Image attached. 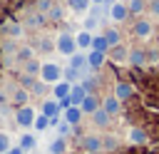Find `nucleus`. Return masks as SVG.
<instances>
[{
  "instance_id": "nucleus-1",
  "label": "nucleus",
  "mask_w": 159,
  "mask_h": 154,
  "mask_svg": "<svg viewBox=\"0 0 159 154\" xmlns=\"http://www.w3.org/2000/svg\"><path fill=\"white\" fill-rule=\"evenodd\" d=\"M2 87H5V92H7V99H10V104H12V107L30 104V97H32V94H30V89H25V87H22L17 79H15V82H12V79H10V82H5Z\"/></svg>"
},
{
  "instance_id": "nucleus-2",
  "label": "nucleus",
  "mask_w": 159,
  "mask_h": 154,
  "mask_svg": "<svg viewBox=\"0 0 159 154\" xmlns=\"http://www.w3.org/2000/svg\"><path fill=\"white\" fill-rule=\"evenodd\" d=\"M55 50L62 55V57H72L75 52H77V40H75V35L72 32H60L57 37H55Z\"/></svg>"
},
{
  "instance_id": "nucleus-3",
  "label": "nucleus",
  "mask_w": 159,
  "mask_h": 154,
  "mask_svg": "<svg viewBox=\"0 0 159 154\" xmlns=\"http://www.w3.org/2000/svg\"><path fill=\"white\" fill-rule=\"evenodd\" d=\"M62 72H65L62 65H57V62H52V60H45L42 67H40V79L47 82V84H55V82L62 79Z\"/></svg>"
},
{
  "instance_id": "nucleus-4",
  "label": "nucleus",
  "mask_w": 159,
  "mask_h": 154,
  "mask_svg": "<svg viewBox=\"0 0 159 154\" xmlns=\"http://www.w3.org/2000/svg\"><path fill=\"white\" fill-rule=\"evenodd\" d=\"M35 117H37V112H35V107H32V104L15 107V124H17V127L30 129V127H32V122H35Z\"/></svg>"
},
{
  "instance_id": "nucleus-5",
  "label": "nucleus",
  "mask_w": 159,
  "mask_h": 154,
  "mask_svg": "<svg viewBox=\"0 0 159 154\" xmlns=\"http://www.w3.org/2000/svg\"><path fill=\"white\" fill-rule=\"evenodd\" d=\"M30 45H32V50H35V55L40 52V55H50L52 50H55V37H50V35H32V40H30Z\"/></svg>"
},
{
  "instance_id": "nucleus-6",
  "label": "nucleus",
  "mask_w": 159,
  "mask_h": 154,
  "mask_svg": "<svg viewBox=\"0 0 159 154\" xmlns=\"http://www.w3.org/2000/svg\"><path fill=\"white\" fill-rule=\"evenodd\" d=\"M77 149H80L82 154H84V152H102V137H99V134H84V137H80Z\"/></svg>"
},
{
  "instance_id": "nucleus-7",
  "label": "nucleus",
  "mask_w": 159,
  "mask_h": 154,
  "mask_svg": "<svg viewBox=\"0 0 159 154\" xmlns=\"http://www.w3.org/2000/svg\"><path fill=\"white\" fill-rule=\"evenodd\" d=\"M104 65H107V52L87 50V67H89V72H99Z\"/></svg>"
},
{
  "instance_id": "nucleus-8",
  "label": "nucleus",
  "mask_w": 159,
  "mask_h": 154,
  "mask_svg": "<svg viewBox=\"0 0 159 154\" xmlns=\"http://www.w3.org/2000/svg\"><path fill=\"white\" fill-rule=\"evenodd\" d=\"M40 114H45V117H60L62 114V107H60V102L55 99V97H45L42 102H40Z\"/></svg>"
},
{
  "instance_id": "nucleus-9",
  "label": "nucleus",
  "mask_w": 159,
  "mask_h": 154,
  "mask_svg": "<svg viewBox=\"0 0 159 154\" xmlns=\"http://www.w3.org/2000/svg\"><path fill=\"white\" fill-rule=\"evenodd\" d=\"M109 17H112L114 22H124V20L129 17V7H127V2L114 0V2L109 5Z\"/></svg>"
},
{
  "instance_id": "nucleus-10",
  "label": "nucleus",
  "mask_w": 159,
  "mask_h": 154,
  "mask_svg": "<svg viewBox=\"0 0 159 154\" xmlns=\"http://www.w3.org/2000/svg\"><path fill=\"white\" fill-rule=\"evenodd\" d=\"M107 57L114 62V65H119V62H127L129 60V47L127 45H114V47H109V52H107Z\"/></svg>"
},
{
  "instance_id": "nucleus-11",
  "label": "nucleus",
  "mask_w": 159,
  "mask_h": 154,
  "mask_svg": "<svg viewBox=\"0 0 159 154\" xmlns=\"http://www.w3.org/2000/svg\"><path fill=\"white\" fill-rule=\"evenodd\" d=\"M112 94H114L119 102H127V99H132V97H134V87H132L129 82H117Z\"/></svg>"
},
{
  "instance_id": "nucleus-12",
  "label": "nucleus",
  "mask_w": 159,
  "mask_h": 154,
  "mask_svg": "<svg viewBox=\"0 0 159 154\" xmlns=\"http://www.w3.org/2000/svg\"><path fill=\"white\" fill-rule=\"evenodd\" d=\"M82 117H84V112H82V107H67L65 112H62V119L65 122H70L72 127H77V124H82Z\"/></svg>"
},
{
  "instance_id": "nucleus-13",
  "label": "nucleus",
  "mask_w": 159,
  "mask_h": 154,
  "mask_svg": "<svg viewBox=\"0 0 159 154\" xmlns=\"http://www.w3.org/2000/svg\"><path fill=\"white\" fill-rule=\"evenodd\" d=\"M87 94H89V92H87V87H84L82 82H75V84H72V89H70V102H72L75 107H80V104H82V99H84Z\"/></svg>"
},
{
  "instance_id": "nucleus-14",
  "label": "nucleus",
  "mask_w": 159,
  "mask_h": 154,
  "mask_svg": "<svg viewBox=\"0 0 159 154\" xmlns=\"http://www.w3.org/2000/svg\"><path fill=\"white\" fill-rule=\"evenodd\" d=\"M80 107H82V112H84V114H92V112H97V109L102 107V99H99L94 92H89V94L82 99V104H80Z\"/></svg>"
},
{
  "instance_id": "nucleus-15",
  "label": "nucleus",
  "mask_w": 159,
  "mask_h": 154,
  "mask_svg": "<svg viewBox=\"0 0 159 154\" xmlns=\"http://www.w3.org/2000/svg\"><path fill=\"white\" fill-rule=\"evenodd\" d=\"M17 147H20L25 154H32V152L37 149V137H35V134H30V132H22V137H20Z\"/></svg>"
},
{
  "instance_id": "nucleus-16",
  "label": "nucleus",
  "mask_w": 159,
  "mask_h": 154,
  "mask_svg": "<svg viewBox=\"0 0 159 154\" xmlns=\"http://www.w3.org/2000/svg\"><path fill=\"white\" fill-rule=\"evenodd\" d=\"M70 67H75L77 72H82V75H84V72L89 70V67H87V55H82V50H77V52L70 57Z\"/></svg>"
},
{
  "instance_id": "nucleus-17",
  "label": "nucleus",
  "mask_w": 159,
  "mask_h": 154,
  "mask_svg": "<svg viewBox=\"0 0 159 154\" xmlns=\"http://www.w3.org/2000/svg\"><path fill=\"white\" fill-rule=\"evenodd\" d=\"M70 89H72V84L67 79H60V82L52 84V97L55 99H65V97H70Z\"/></svg>"
},
{
  "instance_id": "nucleus-18",
  "label": "nucleus",
  "mask_w": 159,
  "mask_h": 154,
  "mask_svg": "<svg viewBox=\"0 0 159 154\" xmlns=\"http://www.w3.org/2000/svg\"><path fill=\"white\" fill-rule=\"evenodd\" d=\"M132 32H134L137 37H142V40H144V37H149V35H152V22H149V20H137V22L132 25Z\"/></svg>"
},
{
  "instance_id": "nucleus-19",
  "label": "nucleus",
  "mask_w": 159,
  "mask_h": 154,
  "mask_svg": "<svg viewBox=\"0 0 159 154\" xmlns=\"http://www.w3.org/2000/svg\"><path fill=\"white\" fill-rule=\"evenodd\" d=\"M129 67H142L144 62H147V52L144 50H139V47H132L129 50Z\"/></svg>"
},
{
  "instance_id": "nucleus-20",
  "label": "nucleus",
  "mask_w": 159,
  "mask_h": 154,
  "mask_svg": "<svg viewBox=\"0 0 159 154\" xmlns=\"http://www.w3.org/2000/svg\"><path fill=\"white\" fill-rule=\"evenodd\" d=\"M40 67H42V62H40L37 57H32L30 62H25V65L20 67V72L27 75V77H40Z\"/></svg>"
},
{
  "instance_id": "nucleus-21",
  "label": "nucleus",
  "mask_w": 159,
  "mask_h": 154,
  "mask_svg": "<svg viewBox=\"0 0 159 154\" xmlns=\"http://www.w3.org/2000/svg\"><path fill=\"white\" fill-rule=\"evenodd\" d=\"M102 109H104V112H109V114L114 117V114H119V109H122V102H119L114 94H109V97H104V99H102Z\"/></svg>"
},
{
  "instance_id": "nucleus-22",
  "label": "nucleus",
  "mask_w": 159,
  "mask_h": 154,
  "mask_svg": "<svg viewBox=\"0 0 159 154\" xmlns=\"http://www.w3.org/2000/svg\"><path fill=\"white\" fill-rule=\"evenodd\" d=\"M92 32L89 30H80L77 35H75V40H77V50H89L92 47Z\"/></svg>"
},
{
  "instance_id": "nucleus-23",
  "label": "nucleus",
  "mask_w": 159,
  "mask_h": 154,
  "mask_svg": "<svg viewBox=\"0 0 159 154\" xmlns=\"http://www.w3.org/2000/svg\"><path fill=\"white\" fill-rule=\"evenodd\" d=\"M67 7H70L75 15H84V12L92 7V0H67Z\"/></svg>"
},
{
  "instance_id": "nucleus-24",
  "label": "nucleus",
  "mask_w": 159,
  "mask_h": 154,
  "mask_svg": "<svg viewBox=\"0 0 159 154\" xmlns=\"http://www.w3.org/2000/svg\"><path fill=\"white\" fill-rule=\"evenodd\" d=\"M89 117H92V122H94V127H109V119H112V114H109V112H104L102 107H99L97 112H92Z\"/></svg>"
},
{
  "instance_id": "nucleus-25",
  "label": "nucleus",
  "mask_w": 159,
  "mask_h": 154,
  "mask_svg": "<svg viewBox=\"0 0 159 154\" xmlns=\"http://www.w3.org/2000/svg\"><path fill=\"white\" fill-rule=\"evenodd\" d=\"M147 132H144V127H132L129 129V142L132 144H147Z\"/></svg>"
},
{
  "instance_id": "nucleus-26",
  "label": "nucleus",
  "mask_w": 159,
  "mask_h": 154,
  "mask_svg": "<svg viewBox=\"0 0 159 154\" xmlns=\"http://www.w3.org/2000/svg\"><path fill=\"white\" fill-rule=\"evenodd\" d=\"M62 20H65V7L55 2V5L47 10V22H62Z\"/></svg>"
},
{
  "instance_id": "nucleus-27",
  "label": "nucleus",
  "mask_w": 159,
  "mask_h": 154,
  "mask_svg": "<svg viewBox=\"0 0 159 154\" xmlns=\"http://www.w3.org/2000/svg\"><path fill=\"white\" fill-rule=\"evenodd\" d=\"M47 147H50V154H65L67 152V139L65 137H55Z\"/></svg>"
},
{
  "instance_id": "nucleus-28",
  "label": "nucleus",
  "mask_w": 159,
  "mask_h": 154,
  "mask_svg": "<svg viewBox=\"0 0 159 154\" xmlns=\"http://www.w3.org/2000/svg\"><path fill=\"white\" fill-rule=\"evenodd\" d=\"M89 50H97V52H109V42L104 35H94L92 37V47Z\"/></svg>"
},
{
  "instance_id": "nucleus-29",
  "label": "nucleus",
  "mask_w": 159,
  "mask_h": 154,
  "mask_svg": "<svg viewBox=\"0 0 159 154\" xmlns=\"http://www.w3.org/2000/svg\"><path fill=\"white\" fill-rule=\"evenodd\" d=\"M102 35L107 37L109 47H114V45H119V42H122V35H119V30H117V27H109V30H104Z\"/></svg>"
},
{
  "instance_id": "nucleus-30",
  "label": "nucleus",
  "mask_w": 159,
  "mask_h": 154,
  "mask_svg": "<svg viewBox=\"0 0 159 154\" xmlns=\"http://www.w3.org/2000/svg\"><path fill=\"white\" fill-rule=\"evenodd\" d=\"M32 129H35V132H45V129H50V117L37 114V117H35V122H32Z\"/></svg>"
},
{
  "instance_id": "nucleus-31",
  "label": "nucleus",
  "mask_w": 159,
  "mask_h": 154,
  "mask_svg": "<svg viewBox=\"0 0 159 154\" xmlns=\"http://www.w3.org/2000/svg\"><path fill=\"white\" fill-rule=\"evenodd\" d=\"M102 149H107V152H117V149H119V139H117L114 134L102 137Z\"/></svg>"
},
{
  "instance_id": "nucleus-32",
  "label": "nucleus",
  "mask_w": 159,
  "mask_h": 154,
  "mask_svg": "<svg viewBox=\"0 0 159 154\" xmlns=\"http://www.w3.org/2000/svg\"><path fill=\"white\" fill-rule=\"evenodd\" d=\"M127 7H129V15H139L147 10V0H129Z\"/></svg>"
},
{
  "instance_id": "nucleus-33",
  "label": "nucleus",
  "mask_w": 159,
  "mask_h": 154,
  "mask_svg": "<svg viewBox=\"0 0 159 154\" xmlns=\"http://www.w3.org/2000/svg\"><path fill=\"white\" fill-rule=\"evenodd\" d=\"M70 132H72V124L65 122V119H60V122H57V137H65V139H67Z\"/></svg>"
},
{
  "instance_id": "nucleus-34",
  "label": "nucleus",
  "mask_w": 159,
  "mask_h": 154,
  "mask_svg": "<svg viewBox=\"0 0 159 154\" xmlns=\"http://www.w3.org/2000/svg\"><path fill=\"white\" fill-rule=\"evenodd\" d=\"M10 147H12V139H10V134L0 129V154H2V152H7Z\"/></svg>"
},
{
  "instance_id": "nucleus-35",
  "label": "nucleus",
  "mask_w": 159,
  "mask_h": 154,
  "mask_svg": "<svg viewBox=\"0 0 159 154\" xmlns=\"http://www.w3.org/2000/svg\"><path fill=\"white\" fill-rule=\"evenodd\" d=\"M97 25H99V17H94V15H89V17H87V20H84V25H82V27H84V30H89V32H92V30H94V27H97Z\"/></svg>"
},
{
  "instance_id": "nucleus-36",
  "label": "nucleus",
  "mask_w": 159,
  "mask_h": 154,
  "mask_svg": "<svg viewBox=\"0 0 159 154\" xmlns=\"http://www.w3.org/2000/svg\"><path fill=\"white\" fill-rule=\"evenodd\" d=\"M147 7H149V10H152V12L157 15V17H159V0H152V2L147 5Z\"/></svg>"
},
{
  "instance_id": "nucleus-37",
  "label": "nucleus",
  "mask_w": 159,
  "mask_h": 154,
  "mask_svg": "<svg viewBox=\"0 0 159 154\" xmlns=\"http://www.w3.org/2000/svg\"><path fill=\"white\" fill-rule=\"evenodd\" d=\"M2 154H25V152H22L20 147H10V149H7V152H2Z\"/></svg>"
},
{
  "instance_id": "nucleus-38",
  "label": "nucleus",
  "mask_w": 159,
  "mask_h": 154,
  "mask_svg": "<svg viewBox=\"0 0 159 154\" xmlns=\"http://www.w3.org/2000/svg\"><path fill=\"white\" fill-rule=\"evenodd\" d=\"M102 2H104V0H92V5H102Z\"/></svg>"
},
{
  "instance_id": "nucleus-39",
  "label": "nucleus",
  "mask_w": 159,
  "mask_h": 154,
  "mask_svg": "<svg viewBox=\"0 0 159 154\" xmlns=\"http://www.w3.org/2000/svg\"><path fill=\"white\" fill-rule=\"evenodd\" d=\"M84 154H102V152H84Z\"/></svg>"
},
{
  "instance_id": "nucleus-40",
  "label": "nucleus",
  "mask_w": 159,
  "mask_h": 154,
  "mask_svg": "<svg viewBox=\"0 0 159 154\" xmlns=\"http://www.w3.org/2000/svg\"><path fill=\"white\" fill-rule=\"evenodd\" d=\"M32 154H37V152H32Z\"/></svg>"
},
{
  "instance_id": "nucleus-41",
  "label": "nucleus",
  "mask_w": 159,
  "mask_h": 154,
  "mask_svg": "<svg viewBox=\"0 0 159 154\" xmlns=\"http://www.w3.org/2000/svg\"><path fill=\"white\" fill-rule=\"evenodd\" d=\"M122 2H124V0H122Z\"/></svg>"
}]
</instances>
